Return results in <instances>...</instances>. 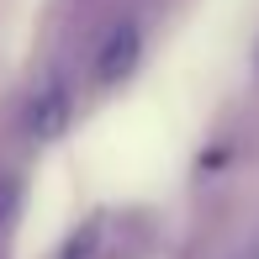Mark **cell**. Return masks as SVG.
Wrapping results in <instances>:
<instances>
[{
  "label": "cell",
  "mask_w": 259,
  "mask_h": 259,
  "mask_svg": "<svg viewBox=\"0 0 259 259\" xmlns=\"http://www.w3.org/2000/svg\"><path fill=\"white\" fill-rule=\"evenodd\" d=\"M101 238H106V222H101V217H90L85 228H79L74 238L64 243V254H58V259H96V249H101Z\"/></svg>",
  "instance_id": "3957f363"
},
{
  "label": "cell",
  "mask_w": 259,
  "mask_h": 259,
  "mask_svg": "<svg viewBox=\"0 0 259 259\" xmlns=\"http://www.w3.org/2000/svg\"><path fill=\"white\" fill-rule=\"evenodd\" d=\"M138 58H143V32H138L133 21H116V27L101 37L90 74H96V85H122V79L138 69Z\"/></svg>",
  "instance_id": "6da1fadb"
},
{
  "label": "cell",
  "mask_w": 259,
  "mask_h": 259,
  "mask_svg": "<svg viewBox=\"0 0 259 259\" xmlns=\"http://www.w3.org/2000/svg\"><path fill=\"white\" fill-rule=\"evenodd\" d=\"M21 211V180L16 175H0V228H11Z\"/></svg>",
  "instance_id": "277c9868"
},
{
  "label": "cell",
  "mask_w": 259,
  "mask_h": 259,
  "mask_svg": "<svg viewBox=\"0 0 259 259\" xmlns=\"http://www.w3.org/2000/svg\"><path fill=\"white\" fill-rule=\"evenodd\" d=\"M238 259H259V233H254V238H249V249H243Z\"/></svg>",
  "instance_id": "5b68a950"
},
{
  "label": "cell",
  "mask_w": 259,
  "mask_h": 259,
  "mask_svg": "<svg viewBox=\"0 0 259 259\" xmlns=\"http://www.w3.org/2000/svg\"><path fill=\"white\" fill-rule=\"evenodd\" d=\"M254 64H259V42H254Z\"/></svg>",
  "instance_id": "8992f818"
},
{
  "label": "cell",
  "mask_w": 259,
  "mask_h": 259,
  "mask_svg": "<svg viewBox=\"0 0 259 259\" xmlns=\"http://www.w3.org/2000/svg\"><path fill=\"white\" fill-rule=\"evenodd\" d=\"M69 111H74V101H69L64 85H42L37 96L27 101V111H21V127H27V138H37V143H48L69 127Z\"/></svg>",
  "instance_id": "7a4b0ae2"
}]
</instances>
